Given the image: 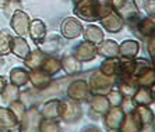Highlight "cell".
<instances>
[{
	"mask_svg": "<svg viewBox=\"0 0 155 132\" xmlns=\"http://www.w3.org/2000/svg\"><path fill=\"white\" fill-rule=\"evenodd\" d=\"M113 11L110 0H78L74 3L73 13L78 20L87 22L99 21Z\"/></svg>",
	"mask_w": 155,
	"mask_h": 132,
	"instance_id": "6da1fadb",
	"label": "cell"
},
{
	"mask_svg": "<svg viewBox=\"0 0 155 132\" xmlns=\"http://www.w3.org/2000/svg\"><path fill=\"white\" fill-rule=\"evenodd\" d=\"M110 3L113 11L123 18L124 24H127L130 28H133L136 22L141 18L136 0H110Z\"/></svg>",
	"mask_w": 155,
	"mask_h": 132,
	"instance_id": "7a4b0ae2",
	"label": "cell"
},
{
	"mask_svg": "<svg viewBox=\"0 0 155 132\" xmlns=\"http://www.w3.org/2000/svg\"><path fill=\"white\" fill-rule=\"evenodd\" d=\"M87 83L91 95H108L109 90L115 88V77H108L102 74L99 68H95L90 74V79Z\"/></svg>",
	"mask_w": 155,
	"mask_h": 132,
	"instance_id": "3957f363",
	"label": "cell"
},
{
	"mask_svg": "<svg viewBox=\"0 0 155 132\" xmlns=\"http://www.w3.org/2000/svg\"><path fill=\"white\" fill-rule=\"evenodd\" d=\"M81 117H83V108H81V104L78 102L71 99L60 100V114H59V118L61 121L67 122V124H74V122L80 121Z\"/></svg>",
	"mask_w": 155,
	"mask_h": 132,
	"instance_id": "277c9868",
	"label": "cell"
},
{
	"mask_svg": "<svg viewBox=\"0 0 155 132\" xmlns=\"http://www.w3.org/2000/svg\"><path fill=\"white\" fill-rule=\"evenodd\" d=\"M66 93L69 99L76 100L78 103H84V102H88V99L91 97L90 89H88V83L84 79H74L69 83Z\"/></svg>",
	"mask_w": 155,
	"mask_h": 132,
	"instance_id": "5b68a950",
	"label": "cell"
},
{
	"mask_svg": "<svg viewBox=\"0 0 155 132\" xmlns=\"http://www.w3.org/2000/svg\"><path fill=\"white\" fill-rule=\"evenodd\" d=\"M102 121H104V127L110 132H116L120 129V125L124 118V111L122 110L120 106H110L109 110L102 115Z\"/></svg>",
	"mask_w": 155,
	"mask_h": 132,
	"instance_id": "8992f818",
	"label": "cell"
},
{
	"mask_svg": "<svg viewBox=\"0 0 155 132\" xmlns=\"http://www.w3.org/2000/svg\"><path fill=\"white\" fill-rule=\"evenodd\" d=\"M41 120H42V114H41L39 108L31 106L24 113V117L18 124V129L20 131H38Z\"/></svg>",
	"mask_w": 155,
	"mask_h": 132,
	"instance_id": "52a82bcc",
	"label": "cell"
},
{
	"mask_svg": "<svg viewBox=\"0 0 155 132\" xmlns=\"http://www.w3.org/2000/svg\"><path fill=\"white\" fill-rule=\"evenodd\" d=\"M29 15L27 14L24 10H15L11 15V20H10V25H11V29L14 31L15 35L18 36H22L25 38L28 36V28H29Z\"/></svg>",
	"mask_w": 155,
	"mask_h": 132,
	"instance_id": "ba28073f",
	"label": "cell"
},
{
	"mask_svg": "<svg viewBox=\"0 0 155 132\" xmlns=\"http://www.w3.org/2000/svg\"><path fill=\"white\" fill-rule=\"evenodd\" d=\"M83 24L77 17H67L60 25V32L64 39L73 40L83 33Z\"/></svg>",
	"mask_w": 155,
	"mask_h": 132,
	"instance_id": "9c48e42d",
	"label": "cell"
},
{
	"mask_svg": "<svg viewBox=\"0 0 155 132\" xmlns=\"http://www.w3.org/2000/svg\"><path fill=\"white\" fill-rule=\"evenodd\" d=\"M140 122L141 131H154V113L148 106L136 104L131 110Z\"/></svg>",
	"mask_w": 155,
	"mask_h": 132,
	"instance_id": "30bf717a",
	"label": "cell"
},
{
	"mask_svg": "<svg viewBox=\"0 0 155 132\" xmlns=\"http://www.w3.org/2000/svg\"><path fill=\"white\" fill-rule=\"evenodd\" d=\"M88 103H90V114H92L94 118H101L110 107L106 95H91Z\"/></svg>",
	"mask_w": 155,
	"mask_h": 132,
	"instance_id": "8fae6325",
	"label": "cell"
},
{
	"mask_svg": "<svg viewBox=\"0 0 155 132\" xmlns=\"http://www.w3.org/2000/svg\"><path fill=\"white\" fill-rule=\"evenodd\" d=\"M73 56L76 58H78L81 63H87V61H92L97 57V45L91 42H87V40H83L80 42L74 50H73Z\"/></svg>",
	"mask_w": 155,
	"mask_h": 132,
	"instance_id": "7c38bea8",
	"label": "cell"
},
{
	"mask_svg": "<svg viewBox=\"0 0 155 132\" xmlns=\"http://www.w3.org/2000/svg\"><path fill=\"white\" fill-rule=\"evenodd\" d=\"M115 86L123 96L131 97L134 95V92L137 90L138 83L134 75H130V77H115Z\"/></svg>",
	"mask_w": 155,
	"mask_h": 132,
	"instance_id": "4fadbf2b",
	"label": "cell"
},
{
	"mask_svg": "<svg viewBox=\"0 0 155 132\" xmlns=\"http://www.w3.org/2000/svg\"><path fill=\"white\" fill-rule=\"evenodd\" d=\"M46 25L42 20L39 18H35L32 21H29V28H28V36H31V39L35 45L41 46L42 42L46 39Z\"/></svg>",
	"mask_w": 155,
	"mask_h": 132,
	"instance_id": "5bb4252c",
	"label": "cell"
},
{
	"mask_svg": "<svg viewBox=\"0 0 155 132\" xmlns=\"http://www.w3.org/2000/svg\"><path fill=\"white\" fill-rule=\"evenodd\" d=\"M99 24L102 25L101 28H104L105 31H108L110 33H117L124 28V21L119 14H116L115 11H112L110 14H108L106 17L99 20Z\"/></svg>",
	"mask_w": 155,
	"mask_h": 132,
	"instance_id": "9a60e30c",
	"label": "cell"
},
{
	"mask_svg": "<svg viewBox=\"0 0 155 132\" xmlns=\"http://www.w3.org/2000/svg\"><path fill=\"white\" fill-rule=\"evenodd\" d=\"M28 81L32 83L35 89L43 90L52 85L53 79L48 74H45L41 68H36V70H28Z\"/></svg>",
	"mask_w": 155,
	"mask_h": 132,
	"instance_id": "2e32d148",
	"label": "cell"
},
{
	"mask_svg": "<svg viewBox=\"0 0 155 132\" xmlns=\"http://www.w3.org/2000/svg\"><path fill=\"white\" fill-rule=\"evenodd\" d=\"M18 129V121L8 107H0V132Z\"/></svg>",
	"mask_w": 155,
	"mask_h": 132,
	"instance_id": "e0dca14e",
	"label": "cell"
},
{
	"mask_svg": "<svg viewBox=\"0 0 155 132\" xmlns=\"http://www.w3.org/2000/svg\"><path fill=\"white\" fill-rule=\"evenodd\" d=\"M97 54L102 58L119 57V45L113 39H104L99 45H97Z\"/></svg>",
	"mask_w": 155,
	"mask_h": 132,
	"instance_id": "ac0fdd59",
	"label": "cell"
},
{
	"mask_svg": "<svg viewBox=\"0 0 155 132\" xmlns=\"http://www.w3.org/2000/svg\"><path fill=\"white\" fill-rule=\"evenodd\" d=\"M140 53V43L134 39H126L119 45L120 58H136Z\"/></svg>",
	"mask_w": 155,
	"mask_h": 132,
	"instance_id": "d6986e66",
	"label": "cell"
},
{
	"mask_svg": "<svg viewBox=\"0 0 155 132\" xmlns=\"http://www.w3.org/2000/svg\"><path fill=\"white\" fill-rule=\"evenodd\" d=\"M60 65H61V70L67 75H74L77 72L83 71V63L78 58L74 57L73 54H64L60 58Z\"/></svg>",
	"mask_w": 155,
	"mask_h": 132,
	"instance_id": "ffe728a7",
	"label": "cell"
},
{
	"mask_svg": "<svg viewBox=\"0 0 155 132\" xmlns=\"http://www.w3.org/2000/svg\"><path fill=\"white\" fill-rule=\"evenodd\" d=\"M10 50L11 53L14 54V56H17L18 58H21V60H24V58L27 57V54L29 53V45L28 42H27L25 38H22V36H13L11 38V45H10Z\"/></svg>",
	"mask_w": 155,
	"mask_h": 132,
	"instance_id": "44dd1931",
	"label": "cell"
},
{
	"mask_svg": "<svg viewBox=\"0 0 155 132\" xmlns=\"http://www.w3.org/2000/svg\"><path fill=\"white\" fill-rule=\"evenodd\" d=\"M134 104H143V106H151L154 103V89L147 86H138L137 90L131 96Z\"/></svg>",
	"mask_w": 155,
	"mask_h": 132,
	"instance_id": "7402d4cb",
	"label": "cell"
},
{
	"mask_svg": "<svg viewBox=\"0 0 155 132\" xmlns=\"http://www.w3.org/2000/svg\"><path fill=\"white\" fill-rule=\"evenodd\" d=\"M83 35H84V40L94 43V45H99L105 39L104 29L101 27H98V25L91 24V22L90 25H87L85 28H83Z\"/></svg>",
	"mask_w": 155,
	"mask_h": 132,
	"instance_id": "603a6c76",
	"label": "cell"
},
{
	"mask_svg": "<svg viewBox=\"0 0 155 132\" xmlns=\"http://www.w3.org/2000/svg\"><path fill=\"white\" fill-rule=\"evenodd\" d=\"M46 57V53L42 52V50L38 47L35 50H29V53L27 54V57L24 58V65H25L27 70H36V68H41L42 61Z\"/></svg>",
	"mask_w": 155,
	"mask_h": 132,
	"instance_id": "cb8c5ba5",
	"label": "cell"
},
{
	"mask_svg": "<svg viewBox=\"0 0 155 132\" xmlns=\"http://www.w3.org/2000/svg\"><path fill=\"white\" fill-rule=\"evenodd\" d=\"M134 27L137 29L138 35L143 36L144 39L151 35H155V21H154V17H151V15L140 18Z\"/></svg>",
	"mask_w": 155,
	"mask_h": 132,
	"instance_id": "d4e9b609",
	"label": "cell"
},
{
	"mask_svg": "<svg viewBox=\"0 0 155 132\" xmlns=\"http://www.w3.org/2000/svg\"><path fill=\"white\" fill-rule=\"evenodd\" d=\"M41 70H42L45 74L49 75V77L56 75L61 70L60 58L54 57V56H52V54H46L45 60H43L42 64H41Z\"/></svg>",
	"mask_w": 155,
	"mask_h": 132,
	"instance_id": "484cf974",
	"label": "cell"
},
{
	"mask_svg": "<svg viewBox=\"0 0 155 132\" xmlns=\"http://www.w3.org/2000/svg\"><path fill=\"white\" fill-rule=\"evenodd\" d=\"M10 83L18 86V88H22L25 86L27 83L29 82L28 81V70L22 67H15L10 71Z\"/></svg>",
	"mask_w": 155,
	"mask_h": 132,
	"instance_id": "4316f807",
	"label": "cell"
},
{
	"mask_svg": "<svg viewBox=\"0 0 155 132\" xmlns=\"http://www.w3.org/2000/svg\"><path fill=\"white\" fill-rule=\"evenodd\" d=\"M136 79H137L138 86H147V88H154L155 83V71L152 65L144 68L143 71H140L136 75Z\"/></svg>",
	"mask_w": 155,
	"mask_h": 132,
	"instance_id": "83f0119b",
	"label": "cell"
},
{
	"mask_svg": "<svg viewBox=\"0 0 155 132\" xmlns=\"http://www.w3.org/2000/svg\"><path fill=\"white\" fill-rule=\"evenodd\" d=\"M119 131H122V132H140L141 131L140 122H138L137 117H136V114H134L133 111L124 114V118H123V122L120 125Z\"/></svg>",
	"mask_w": 155,
	"mask_h": 132,
	"instance_id": "f1b7e54d",
	"label": "cell"
},
{
	"mask_svg": "<svg viewBox=\"0 0 155 132\" xmlns=\"http://www.w3.org/2000/svg\"><path fill=\"white\" fill-rule=\"evenodd\" d=\"M39 111L43 118H59V114H60V100L58 99L49 100V102L43 104Z\"/></svg>",
	"mask_w": 155,
	"mask_h": 132,
	"instance_id": "f546056e",
	"label": "cell"
},
{
	"mask_svg": "<svg viewBox=\"0 0 155 132\" xmlns=\"http://www.w3.org/2000/svg\"><path fill=\"white\" fill-rule=\"evenodd\" d=\"M119 61H120L119 57L105 58L101 63V65H99V71H101L102 74L108 75V77H116L117 70H119Z\"/></svg>",
	"mask_w": 155,
	"mask_h": 132,
	"instance_id": "4dcf8cb0",
	"label": "cell"
},
{
	"mask_svg": "<svg viewBox=\"0 0 155 132\" xmlns=\"http://www.w3.org/2000/svg\"><path fill=\"white\" fill-rule=\"evenodd\" d=\"M0 97H2V102L6 104L11 103L13 100H17L20 97V88L13 83H6L3 92L0 93Z\"/></svg>",
	"mask_w": 155,
	"mask_h": 132,
	"instance_id": "1f68e13d",
	"label": "cell"
},
{
	"mask_svg": "<svg viewBox=\"0 0 155 132\" xmlns=\"http://www.w3.org/2000/svg\"><path fill=\"white\" fill-rule=\"evenodd\" d=\"M11 38H13V33L8 29H2L0 31V56L6 57L7 54L11 53L10 50Z\"/></svg>",
	"mask_w": 155,
	"mask_h": 132,
	"instance_id": "d6a6232c",
	"label": "cell"
},
{
	"mask_svg": "<svg viewBox=\"0 0 155 132\" xmlns=\"http://www.w3.org/2000/svg\"><path fill=\"white\" fill-rule=\"evenodd\" d=\"M60 122H59V118H43L41 120L39 127H38V131L41 132H56L60 131Z\"/></svg>",
	"mask_w": 155,
	"mask_h": 132,
	"instance_id": "836d02e7",
	"label": "cell"
},
{
	"mask_svg": "<svg viewBox=\"0 0 155 132\" xmlns=\"http://www.w3.org/2000/svg\"><path fill=\"white\" fill-rule=\"evenodd\" d=\"M8 108H10V111L14 114V117L17 118L18 124H20V121L22 120V117H24V113H25L27 110V106L24 103H22L21 100H13L11 103H8Z\"/></svg>",
	"mask_w": 155,
	"mask_h": 132,
	"instance_id": "e575fe53",
	"label": "cell"
},
{
	"mask_svg": "<svg viewBox=\"0 0 155 132\" xmlns=\"http://www.w3.org/2000/svg\"><path fill=\"white\" fill-rule=\"evenodd\" d=\"M43 47H39L42 52H45L46 54H52L54 53V52H58L59 50V45H60V42H59L58 38H52V39L49 40H43Z\"/></svg>",
	"mask_w": 155,
	"mask_h": 132,
	"instance_id": "d590c367",
	"label": "cell"
},
{
	"mask_svg": "<svg viewBox=\"0 0 155 132\" xmlns=\"http://www.w3.org/2000/svg\"><path fill=\"white\" fill-rule=\"evenodd\" d=\"M106 97H108L110 106H120V103H122V100H123V95L119 90H115V89L109 90Z\"/></svg>",
	"mask_w": 155,
	"mask_h": 132,
	"instance_id": "8d00e7d4",
	"label": "cell"
},
{
	"mask_svg": "<svg viewBox=\"0 0 155 132\" xmlns=\"http://www.w3.org/2000/svg\"><path fill=\"white\" fill-rule=\"evenodd\" d=\"M134 102L131 97L129 96H123V100H122V103H120V107H122V110L124 111V114H127V113H130V111L134 108Z\"/></svg>",
	"mask_w": 155,
	"mask_h": 132,
	"instance_id": "74e56055",
	"label": "cell"
},
{
	"mask_svg": "<svg viewBox=\"0 0 155 132\" xmlns=\"http://www.w3.org/2000/svg\"><path fill=\"white\" fill-rule=\"evenodd\" d=\"M145 46H147L148 54H150V58H154L155 56V35H151L145 38Z\"/></svg>",
	"mask_w": 155,
	"mask_h": 132,
	"instance_id": "f35d334b",
	"label": "cell"
},
{
	"mask_svg": "<svg viewBox=\"0 0 155 132\" xmlns=\"http://www.w3.org/2000/svg\"><path fill=\"white\" fill-rule=\"evenodd\" d=\"M154 7H155V2L154 0H145L144 2V10L147 11L148 15H151V17H154Z\"/></svg>",
	"mask_w": 155,
	"mask_h": 132,
	"instance_id": "ab89813d",
	"label": "cell"
},
{
	"mask_svg": "<svg viewBox=\"0 0 155 132\" xmlns=\"http://www.w3.org/2000/svg\"><path fill=\"white\" fill-rule=\"evenodd\" d=\"M6 83H7L6 78H4L3 75H0V93L3 92V89H4V86H6Z\"/></svg>",
	"mask_w": 155,
	"mask_h": 132,
	"instance_id": "60d3db41",
	"label": "cell"
},
{
	"mask_svg": "<svg viewBox=\"0 0 155 132\" xmlns=\"http://www.w3.org/2000/svg\"><path fill=\"white\" fill-rule=\"evenodd\" d=\"M10 2H11V0H0V8H3V10H4V8L8 6V3H10Z\"/></svg>",
	"mask_w": 155,
	"mask_h": 132,
	"instance_id": "b9f144b4",
	"label": "cell"
},
{
	"mask_svg": "<svg viewBox=\"0 0 155 132\" xmlns=\"http://www.w3.org/2000/svg\"><path fill=\"white\" fill-rule=\"evenodd\" d=\"M3 65H4V57L3 56H0V70L3 68Z\"/></svg>",
	"mask_w": 155,
	"mask_h": 132,
	"instance_id": "7bdbcfd3",
	"label": "cell"
},
{
	"mask_svg": "<svg viewBox=\"0 0 155 132\" xmlns=\"http://www.w3.org/2000/svg\"><path fill=\"white\" fill-rule=\"evenodd\" d=\"M11 2H22V0H11Z\"/></svg>",
	"mask_w": 155,
	"mask_h": 132,
	"instance_id": "ee69618b",
	"label": "cell"
},
{
	"mask_svg": "<svg viewBox=\"0 0 155 132\" xmlns=\"http://www.w3.org/2000/svg\"><path fill=\"white\" fill-rule=\"evenodd\" d=\"M71 2H73V3H76V2H78V0H71Z\"/></svg>",
	"mask_w": 155,
	"mask_h": 132,
	"instance_id": "f6af8a7d",
	"label": "cell"
}]
</instances>
